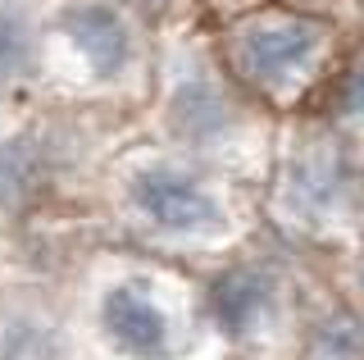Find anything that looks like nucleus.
<instances>
[{"instance_id":"f257e3e1","label":"nucleus","mask_w":364,"mask_h":360,"mask_svg":"<svg viewBox=\"0 0 364 360\" xmlns=\"http://www.w3.org/2000/svg\"><path fill=\"white\" fill-rule=\"evenodd\" d=\"M318 46H323V32L310 18H255L237 37L246 73L264 87H287L296 73L310 69Z\"/></svg>"},{"instance_id":"f03ea898","label":"nucleus","mask_w":364,"mask_h":360,"mask_svg":"<svg viewBox=\"0 0 364 360\" xmlns=\"http://www.w3.org/2000/svg\"><path fill=\"white\" fill-rule=\"evenodd\" d=\"M132 206L141 210L151 223H159V228L168 233H196L205 228L214 215H219V206H214V196L205 192V187L196 183V178L178 174V169H141V174L132 178Z\"/></svg>"},{"instance_id":"7ed1b4c3","label":"nucleus","mask_w":364,"mask_h":360,"mask_svg":"<svg viewBox=\"0 0 364 360\" xmlns=\"http://www.w3.org/2000/svg\"><path fill=\"white\" fill-rule=\"evenodd\" d=\"M100 324H105L109 342L119 346V351L136 356V360H159L168 351V314L132 283L105 292Z\"/></svg>"},{"instance_id":"20e7f679","label":"nucleus","mask_w":364,"mask_h":360,"mask_svg":"<svg viewBox=\"0 0 364 360\" xmlns=\"http://www.w3.org/2000/svg\"><path fill=\"white\" fill-rule=\"evenodd\" d=\"M64 32L68 41H73L77 51H82V60L91 64V73L96 78H114L128 64V23L119 18V9L100 5V0H87V5H73L64 14Z\"/></svg>"},{"instance_id":"39448f33","label":"nucleus","mask_w":364,"mask_h":360,"mask_svg":"<svg viewBox=\"0 0 364 360\" xmlns=\"http://www.w3.org/2000/svg\"><path fill=\"white\" fill-rule=\"evenodd\" d=\"M269 306H273V283L264 274H255V269H232V274H223L210 287V310L228 333L255 329L269 314Z\"/></svg>"},{"instance_id":"423d86ee","label":"nucleus","mask_w":364,"mask_h":360,"mask_svg":"<svg viewBox=\"0 0 364 360\" xmlns=\"http://www.w3.org/2000/svg\"><path fill=\"white\" fill-rule=\"evenodd\" d=\"M168 119H173V128L182 137H196V142L214 137L228 123L219 87H214L210 78H187V83H178L173 100H168Z\"/></svg>"},{"instance_id":"0eeeda50","label":"nucleus","mask_w":364,"mask_h":360,"mask_svg":"<svg viewBox=\"0 0 364 360\" xmlns=\"http://www.w3.org/2000/svg\"><path fill=\"white\" fill-rule=\"evenodd\" d=\"M46 160L32 142H5L0 146V206L14 210L23 201H32V192L41 187Z\"/></svg>"},{"instance_id":"6e6552de","label":"nucleus","mask_w":364,"mask_h":360,"mask_svg":"<svg viewBox=\"0 0 364 360\" xmlns=\"http://www.w3.org/2000/svg\"><path fill=\"white\" fill-rule=\"evenodd\" d=\"M37 60V28H32L28 9L0 0V83L23 78Z\"/></svg>"},{"instance_id":"1a4fd4ad","label":"nucleus","mask_w":364,"mask_h":360,"mask_svg":"<svg viewBox=\"0 0 364 360\" xmlns=\"http://www.w3.org/2000/svg\"><path fill=\"white\" fill-rule=\"evenodd\" d=\"M291 192L305 210H328L341 192V164L333 155H314V160L296 164V178H291Z\"/></svg>"},{"instance_id":"9d476101","label":"nucleus","mask_w":364,"mask_h":360,"mask_svg":"<svg viewBox=\"0 0 364 360\" xmlns=\"http://www.w3.org/2000/svg\"><path fill=\"white\" fill-rule=\"evenodd\" d=\"M310 356L314 360H364V329L350 314H333V319H323L314 329Z\"/></svg>"},{"instance_id":"9b49d317","label":"nucleus","mask_w":364,"mask_h":360,"mask_svg":"<svg viewBox=\"0 0 364 360\" xmlns=\"http://www.w3.org/2000/svg\"><path fill=\"white\" fill-rule=\"evenodd\" d=\"M0 360H55V342L37 324H14L0 342Z\"/></svg>"},{"instance_id":"f8f14e48","label":"nucleus","mask_w":364,"mask_h":360,"mask_svg":"<svg viewBox=\"0 0 364 360\" xmlns=\"http://www.w3.org/2000/svg\"><path fill=\"white\" fill-rule=\"evenodd\" d=\"M346 110L364 119V64H360V69L346 78Z\"/></svg>"}]
</instances>
